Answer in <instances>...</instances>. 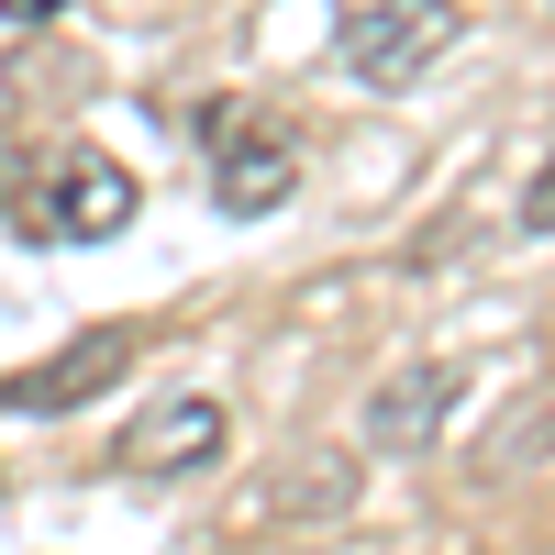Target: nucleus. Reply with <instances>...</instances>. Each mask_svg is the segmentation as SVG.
Returning <instances> with one entry per match:
<instances>
[{"label":"nucleus","instance_id":"nucleus-1","mask_svg":"<svg viewBox=\"0 0 555 555\" xmlns=\"http://www.w3.org/2000/svg\"><path fill=\"white\" fill-rule=\"evenodd\" d=\"M444 44H455V0H334V56H345L366 89L434 78Z\"/></svg>","mask_w":555,"mask_h":555},{"label":"nucleus","instance_id":"nucleus-2","mask_svg":"<svg viewBox=\"0 0 555 555\" xmlns=\"http://www.w3.org/2000/svg\"><path fill=\"white\" fill-rule=\"evenodd\" d=\"M133 356H145V334H133V322H89V334H67V345L44 356V366H23V378L0 389V411H23V423L89 411V400H101V389L122 378V366H133Z\"/></svg>","mask_w":555,"mask_h":555},{"label":"nucleus","instance_id":"nucleus-3","mask_svg":"<svg viewBox=\"0 0 555 555\" xmlns=\"http://www.w3.org/2000/svg\"><path fill=\"white\" fill-rule=\"evenodd\" d=\"M222 434H234V411H222V400H156V411H133V423H122V467L133 478H190V467H211V455H222Z\"/></svg>","mask_w":555,"mask_h":555},{"label":"nucleus","instance_id":"nucleus-4","mask_svg":"<svg viewBox=\"0 0 555 555\" xmlns=\"http://www.w3.org/2000/svg\"><path fill=\"white\" fill-rule=\"evenodd\" d=\"M455 400H467V366H444V356L434 366H400V378L366 389V444H378V455H423Z\"/></svg>","mask_w":555,"mask_h":555},{"label":"nucleus","instance_id":"nucleus-5","mask_svg":"<svg viewBox=\"0 0 555 555\" xmlns=\"http://www.w3.org/2000/svg\"><path fill=\"white\" fill-rule=\"evenodd\" d=\"M289 190H300V145H289V133H234V145L211 156V201L234 211V222L278 211Z\"/></svg>","mask_w":555,"mask_h":555},{"label":"nucleus","instance_id":"nucleus-6","mask_svg":"<svg viewBox=\"0 0 555 555\" xmlns=\"http://www.w3.org/2000/svg\"><path fill=\"white\" fill-rule=\"evenodd\" d=\"M133 222V178L112 156H67L56 167V201H44V234H67V245H101Z\"/></svg>","mask_w":555,"mask_h":555},{"label":"nucleus","instance_id":"nucleus-7","mask_svg":"<svg viewBox=\"0 0 555 555\" xmlns=\"http://www.w3.org/2000/svg\"><path fill=\"white\" fill-rule=\"evenodd\" d=\"M267 500H278V522H334L345 500H356V467H345V455H311V467H278V478H267Z\"/></svg>","mask_w":555,"mask_h":555},{"label":"nucleus","instance_id":"nucleus-8","mask_svg":"<svg viewBox=\"0 0 555 555\" xmlns=\"http://www.w3.org/2000/svg\"><path fill=\"white\" fill-rule=\"evenodd\" d=\"M544 444H555V400H533V411H522V423L500 434V444H478V478H512V467H533Z\"/></svg>","mask_w":555,"mask_h":555},{"label":"nucleus","instance_id":"nucleus-9","mask_svg":"<svg viewBox=\"0 0 555 555\" xmlns=\"http://www.w3.org/2000/svg\"><path fill=\"white\" fill-rule=\"evenodd\" d=\"M522 234H555V156H544V178L522 190Z\"/></svg>","mask_w":555,"mask_h":555},{"label":"nucleus","instance_id":"nucleus-10","mask_svg":"<svg viewBox=\"0 0 555 555\" xmlns=\"http://www.w3.org/2000/svg\"><path fill=\"white\" fill-rule=\"evenodd\" d=\"M67 0H0V23H56Z\"/></svg>","mask_w":555,"mask_h":555},{"label":"nucleus","instance_id":"nucleus-11","mask_svg":"<svg viewBox=\"0 0 555 555\" xmlns=\"http://www.w3.org/2000/svg\"><path fill=\"white\" fill-rule=\"evenodd\" d=\"M0 201H23V156L12 145H0Z\"/></svg>","mask_w":555,"mask_h":555}]
</instances>
